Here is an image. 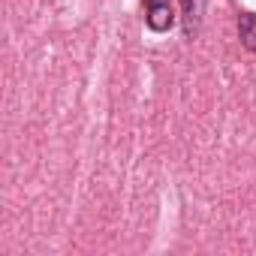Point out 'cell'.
Returning <instances> with one entry per match:
<instances>
[{
	"instance_id": "6da1fadb",
	"label": "cell",
	"mask_w": 256,
	"mask_h": 256,
	"mask_svg": "<svg viewBox=\"0 0 256 256\" xmlns=\"http://www.w3.org/2000/svg\"><path fill=\"white\" fill-rule=\"evenodd\" d=\"M145 4V28L151 34H169L178 22L175 0H142Z\"/></svg>"
},
{
	"instance_id": "7a4b0ae2",
	"label": "cell",
	"mask_w": 256,
	"mask_h": 256,
	"mask_svg": "<svg viewBox=\"0 0 256 256\" xmlns=\"http://www.w3.org/2000/svg\"><path fill=\"white\" fill-rule=\"evenodd\" d=\"M238 40L247 52L256 54V12H241L238 16Z\"/></svg>"
},
{
	"instance_id": "3957f363",
	"label": "cell",
	"mask_w": 256,
	"mask_h": 256,
	"mask_svg": "<svg viewBox=\"0 0 256 256\" xmlns=\"http://www.w3.org/2000/svg\"><path fill=\"white\" fill-rule=\"evenodd\" d=\"M181 10H184V36H196L199 30V0H181Z\"/></svg>"
}]
</instances>
